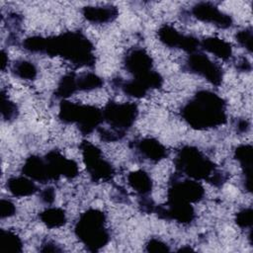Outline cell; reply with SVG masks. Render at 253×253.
<instances>
[{
  "label": "cell",
  "mask_w": 253,
  "mask_h": 253,
  "mask_svg": "<svg viewBox=\"0 0 253 253\" xmlns=\"http://www.w3.org/2000/svg\"><path fill=\"white\" fill-rule=\"evenodd\" d=\"M157 38L161 43L170 48L182 49L188 54L197 51L200 40L192 35H185L169 24H164L157 30Z\"/></svg>",
  "instance_id": "obj_12"
},
{
  "label": "cell",
  "mask_w": 253,
  "mask_h": 253,
  "mask_svg": "<svg viewBox=\"0 0 253 253\" xmlns=\"http://www.w3.org/2000/svg\"><path fill=\"white\" fill-rule=\"evenodd\" d=\"M156 204L151 199L150 196L148 197H140L138 198V207L142 212L145 213H153Z\"/></svg>",
  "instance_id": "obj_33"
},
{
  "label": "cell",
  "mask_w": 253,
  "mask_h": 253,
  "mask_svg": "<svg viewBox=\"0 0 253 253\" xmlns=\"http://www.w3.org/2000/svg\"><path fill=\"white\" fill-rule=\"evenodd\" d=\"M190 12L195 19L204 23L212 24L218 29H229L233 25L232 17L222 12L215 4L211 2H198L192 6Z\"/></svg>",
  "instance_id": "obj_13"
},
{
  "label": "cell",
  "mask_w": 253,
  "mask_h": 253,
  "mask_svg": "<svg viewBox=\"0 0 253 253\" xmlns=\"http://www.w3.org/2000/svg\"><path fill=\"white\" fill-rule=\"evenodd\" d=\"M17 211L15 204L8 199H1L0 201V217L1 219L15 215Z\"/></svg>",
  "instance_id": "obj_32"
},
{
  "label": "cell",
  "mask_w": 253,
  "mask_h": 253,
  "mask_svg": "<svg viewBox=\"0 0 253 253\" xmlns=\"http://www.w3.org/2000/svg\"><path fill=\"white\" fill-rule=\"evenodd\" d=\"M85 169L91 180L97 183L112 181L116 175L114 166L103 155L102 150L92 142L84 139L79 144Z\"/></svg>",
  "instance_id": "obj_8"
},
{
  "label": "cell",
  "mask_w": 253,
  "mask_h": 253,
  "mask_svg": "<svg viewBox=\"0 0 253 253\" xmlns=\"http://www.w3.org/2000/svg\"><path fill=\"white\" fill-rule=\"evenodd\" d=\"M235 223L243 229L252 228L253 224V210L252 208H244L235 213Z\"/></svg>",
  "instance_id": "obj_30"
},
{
  "label": "cell",
  "mask_w": 253,
  "mask_h": 253,
  "mask_svg": "<svg viewBox=\"0 0 253 253\" xmlns=\"http://www.w3.org/2000/svg\"><path fill=\"white\" fill-rule=\"evenodd\" d=\"M74 234L90 252H97L110 241L107 215L99 209H88L82 212L74 224Z\"/></svg>",
  "instance_id": "obj_4"
},
{
  "label": "cell",
  "mask_w": 253,
  "mask_h": 253,
  "mask_svg": "<svg viewBox=\"0 0 253 253\" xmlns=\"http://www.w3.org/2000/svg\"><path fill=\"white\" fill-rule=\"evenodd\" d=\"M128 186L136 193L138 198L148 197L153 189V181L151 176L142 169L131 171L126 177Z\"/></svg>",
  "instance_id": "obj_21"
},
{
  "label": "cell",
  "mask_w": 253,
  "mask_h": 253,
  "mask_svg": "<svg viewBox=\"0 0 253 253\" xmlns=\"http://www.w3.org/2000/svg\"><path fill=\"white\" fill-rule=\"evenodd\" d=\"M0 245L2 252L9 253H21L24 246L21 237L9 229L0 230Z\"/></svg>",
  "instance_id": "obj_25"
},
{
  "label": "cell",
  "mask_w": 253,
  "mask_h": 253,
  "mask_svg": "<svg viewBox=\"0 0 253 253\" xmlns=\"http://www.w3.org/2000/svg\"><path fill=\"white\" fill-rule=\"evenodd\" d=\"M76 72H68L61 76L59 79L57 86L53 92V96L58 100H66L70 96H72L75 92H77L76 85Z\"/></svg>",
  "instance_id": "obj_24"
},
{
  "label": "cell",
  "mask_w": 253,
  "mask_h": 253,
  "mask_svg": "<svg viewBox=\"0 0 253 253\" xmlns=\"http://www.w3.org/2000/svg\"><path fill=\"white\" fill-rule=\"evenodd\" d=\"M145 251L151 253H159V252H170L171 249L169 245L162 241L159 238L152 237L145 244Z\"/></svg>",
  "instance_id": "obj_31"
},
{
  "label": "cell",
  "mask_w": 253,
  "mask_h": 253,
  "mask_svg": "<svg viewBox=\"0 0 253 253\" xmlns=\"http://www.w3.org/2000/svg\"><path fill=\"white\" fill-rule=\"evenodd\" d=\"M58 119L66 125H75L83 135H88L103 125L102 110L92 105H85L61 100L58 107Z\"/></svg>",
  "instance_id": "obj_6"
},
{
  "label": "cell",
  "mask_w": 253,
  "mask_h": 253,
  "mask_svg": "<svg viewBox=\"0 0 253 253\" xmlns=\"http://www.w3.org/2000/svg\"><path fill=\"white\" fill-rule=\"evenodd\" d=\"M22 173L35 182H39L41 184L49 182L43 156L30 155L27 157L22 166Z\"/></svg>",
  "instance_id": "obj_18"
},
{
  "label": "cell",
  "mask_w": 253,
  "mask_h": 253,
  "mask_svg": "<svg viewBox=\"0 0 253 253\" xmlns=\"http://www.w3.org/2000/svg\"><path fill=\"white\" fill-rule=\"evenodd\" d=\"M112 84L115 88L119 89L126 96L134 99H141L145 97L150 91L144 84L132 78L129 80H123L120 77L114 78L112 80Z\"/></svg>",
  "instance_id": "obj_22"
},
{
  "label": "cell",
  "mask_w": 253,
  "mask_h": 253,
  "mask_svg": "<svg viewBox=\"0 0 253 253\" xmlns=\"http://www.w3.org/2000/svg\"><path fill=\"white\" fill-rule=\"evenodd\" d=\"M236 69L240 72H250L252 69L250 61L246 57H241L239 60H237L236 63Z\"/></svg>",
  "instance_id": "obj_37"
},
{
  "label": "cell",
  "mask_w": 253,
  "mask_h": 253,
  "mask_svg": "<svg viewBox=\"0 0 253 253\" xmlns=\"http://www.w3.org/2000/svg\"><path fill=\"white\" fill-rule=\"evenodd\" d=\"M138 114V107L134 103L109 101L102 109L103 124L107 125L103 130L105 139L109 142L123 139L134 125Z\"/></svg>",
  "instance_id": "obj_5"
},
{
  "label": "cell",
  "mask_w": 253,
  "mask_h": 253,
  "mask_svg": "<svg viewBox=\"0 0 253 253\" xmlns=\"http://www.w3.org/2000/svg\"><path fill=\"white\" fill-rule=\"evenodd\" d=\"M186 251H194V249H192L191 247H186V246L178 249V252H186Z\"/></svg>",
  "instance_id": "obj_39"
},
{
  "label": "cell",
  "mask_w": 253,
  "mask_h": 253,
  "mask_svg": "<svg viewBox=\"0 0 253 253\" xmlns=\"http://www.w3.org/2000/svg\"><path fill=\"white\" fill-rule=\"evenodd\" d=\"M235 128L239 133H246L250 129V123L246 119H238L235 122Z\"/></svg>",
  "instance_id": "obj_36"
},
{
  "label": "cell",
  "mask_w": 253,
  "mask_h": 253,
  "mask_svg": "<svg viewBox=\"0 0 253 253\" xmlns=\"http://www.w3.org/2000/svg\"><path fill=\"white\" fill-rule=\"evenodd\" d=\"M238 161L243 173V188L248 193L252 191V169H253V147L251 144H240L234 149L233 154Z\"/></svg>",
  "instance_id": "obj_16"
},
{
  "label": "cell",
  "mask_w": 253,
  "mask_h": 253,
  "mask_svg": "<svg viewBox=\"0 0 253 253\" xmlns=\"http://www.w3.org/2000/svg\"><path fill=\"white\" fill-rule=\"evenodd\" d=\"M11 72L14 76L23 80H34L38 75L37 66L30 60L19 59L13 63Z\"/></svg>",
  "instance_id": "obj_27"
},
{
  "label": "cell",
  "mask_w": 253,
  "mask_h": 253,
  "mask_svg": "<svg viewBox=\"0 0 253 253\" xmlns=\"http://www.w3.org/2000/svg\"><path fill=\"white\" fill-rule=\"evenodd\" d=\"M40 199L44 205L49 206V205L53 204V202L55 200V190H54V188L51 187V186H47V187L43 188L42 190H41Z\"/></svg>",
  "instance_id": "obj_34"
},
{
  "label": "cell",
  "mask_w": 253,
  "mask_h": 253,
  "mask_svg": "<svg viewBox=\"0 0 253 253\" xmlns=\"http://www.w3.org/2000/svg\"><path fill=\"white\" fill-rule=\"evenodd\" d=\"M41 221L50 229L59 228L67 222L66 211L58 207H48L39 213Z\"/></svg>",
  "instance_id": "obj_23"
},
{
  "label": "cell",
  "mask_w": 253,
  "mask_h": 253,
  "mask_svg": "<svg viewBox=\"0 0 253 253\" xmlns=\"http://www.w3.org/2000/svg\"><path fill=\"white\" fill-rule=\"evenodd\" d=\"M235 41L249 53L253 50V30L251 27L242 29L235 34Z\"/></svg>",
  "instance_id": "obj_29"
},
{
  "label": "cell",
  "mask_w": 253,
  "mask_h": 253,
  "mask_svg": "<svg viewBox=\"0 0 253 253\" xmlns=\"http://www.w3.org/2000/svg\"><path fill=\"white\" fill-rule=\"evenodd\" d=\"M18 116V107L6 95L4 89L1 90V117L5 122H11Z\"/></svg>",
  "instance_id": "obj_28"
},
{
  "label": "cell",
  "mask_w": 253,
  "mask_h": 253,
  "mask_svg": "<svg viewBox=\"0 0 253 253\" xmlns=\"http://www.w3.org/2000/svg\"><path fill=\"white\" fill-rule=\"evenodd\" d=\"M49 181H57L61 177L74 179L79 175L78 164L65 157L59 150H50L43 155Z\"/></svg>",
  "instance_id": "obj_11"
},
{
  "label": "cell",
  "mask_w": 253,
  "mask_h": 253,
  "mask_svg": "<svg viewBox=\"0 0 253 253\" xmlns=\"http://www.w3.org/2000/svg\"><path fill=\"white\" fill-rule=\"evenodd\" d=\"M173 163L178 174L197 181H206L217 188L228 179L225 172L219 170L211 158L194 145L180 147L176 151Z\"/></svg>",
  "instance_id": "obj_3"
},
{
  "label": "cell",
  "mask_w": 253,
  "mask_h": 253,
  "mask_svg": "<svg viewBox=\"0 0 253 253\" xmlns=\"http://www.w3.org/2000/svg\"><path fill=\"white\" fill-rule=\"evenodd\" d=\"M180 116L194 129L216 128L227 122V105L215 92L202 89L182 106Z\"/></svg>",
  "instance_id": "obj_2"
},
{
  "label": "cell",
  "mask_w": 253,
  "mask_h": 253,
  "mask_svg": "<svg viewBox=\"0 0 253 253\" xmlns=\"http://www.w3.org/2000/svg\"><path fill=\"white\" fill-rule=\"evenodd\" d=\"M205 188L200 181L183 178L177 172L171 176L168 189H167V201L183 202L189 204H196L201 202L205 197Z\"/></svg>",
  "instance_id": "obj_10"
},
{
  "label": "cell",
  "mask_w": 253,
  "mask_h": 253,
  "mask_svg": "<svg viewBox=\"0 0 253 253\" xmlns=\"http://www.w3.org/2000/svg\"><path fill=\"white\" fill-rule=\"evenodd\" d=\"M76 85L78 91H93L103 87L104 80L94 72H83L76 75Z\"/></svg>",
  "instance_id": "obj_26"
},
{
  "label": "cell",
  "mask_w": 253,
  "mask_h": 253,
  "mask_svg": "<svg viewBox=\"0 0 253 253\" xmlns=\"http://www.w3.org/2000/svg\"><path fill=\"white\" fill-rule=\"evenodd\" d=\"M81 13L85 20L93 24H108L114 22L119 16V9L114 5L84 6Z\"/></svg>",
  "instance_id": "obj_17"
},
{
  "label": "cell",
  "mask_w": 253,
  "mask_h": 253,
  "mask_svg": "<svg viewBox=\"0 0 253 253\" xmlns=\"http://www.w3.org/2000/svg\"><path fill=\"white\" fill-rule=\"evenodd\" d=\"M200 47L224 61L230 60L233 55L231 43L218 37L204 38L200 41Z\"/></svg>",
  "instance_id": "obj_19"
},
{
  "label": "cell",
  "mask_w": 253,
  "mask_h": 253,
  "mask_svg": "<svg viewBox=\"0 0 253 253\" xmlns=\"http://www.w3.org/2000/svg\"><path fill=\"white\" fill-rule=\"evenodd\" d=\"M0 65H1L2 71H4L6 66L8 65V55L4 49H1V52H0Z\"/></svg>",
  "instance_id": "obj_38"
},
{
  "label": "cell",
  "mask_w": 253,
  "mask_h": 253,
  "mask_svg": "<svg viewBox=\"0 0 253 253\" xmlns=\"http://www.w3.org/2000/svg\"><path fill=\"white\" fill-rule=\"evenodd\" d=\"M63 249L52 240H44L40 248L41 252H61Z\"/></svg>",
  "instance_id": "obj_35"
},
{
  "label": "cell",
  "mask_w": 253,
  "mask_h": 253,
  "mask_svg": "<svg viewBox=\"0 0 253 253\" xmlns=\"http://www.w3.org/2000/svg\"><path fill=\"white\" fill-rule=\"evenodd\" d=\"M31 53L59 56L75 68H93L96 63L93 42L81 31H67L55 36H31L22 42Z\"/></svg>",
  "instance_id": "obj_1"
},
{
  "label": "cell",
  "mask_w": 253,
  "mask_h": 253,
  "mask_svg": "<svg viewBox=\"0 0 253 253\" xmlns=\"http://www.w3.org/2000/svg\"><path fill=\"white\" fill-rule=\"evenodd\" d=\"M182 69L206 79L213 86H219L224 76L222 67L212 61L206 53L199 50L188 54Z\"/></svg>",
  "instance_id": "obj_9"
},
{
  "label": "cell",
  "mask_w": 253,
  "mask_h": 253,
  "mask_svg": "<svg viewBox=\"0 0 253 253\" xmlns=\"http://www.w3.org/2000/svg\"><path fill=\"white\" fill-rule=\"evenodd\" d=\"M129 147L143 160L158 163L165 159L169 151L165 145L154 137H141L130 141Z\"/></svg>",
  "instance_id": "obj_15"
},
{
  "label": "cell",
  "mask_w": 253,
  "mask_h": 253,
  "mask_svg": "<svg viewBox=\"0 0 253 253\" xmlns=\"http://www.w3.org/2000/svg\"><path fill=\"white\" fill-rule=\"evenodd\" d=\"M153 213L161 219L174 220L181 224H190L196 218L192 204L175 201H166L163 205H156Z\"/></svg>",
  "instance_id": "obj_14"
},
{
  "label": "cell",
  "mask_w": 253,
  "mask_h": 253,
  "mask_svg": "<svg viewBox=\"0 0 253 253\" xmlns=\"http://www.w3.org/2000/svg\"><path fill=\"white\" fill-rule=\"evenodd\" d=\"M7 191L16 198H24L35 195L39 188L35 181L29 177L23 176H12L6 181Z\"/></svg>",
  "instance_id": "obj_20"
},
{
  "label": "cell",
  "mask_w": 253,
  "mask_h": 253,
  "mask_svg": "<svg viewBox=\"0 0 253 253\" xmlns=\"http://www.w3.org/2000/svg\"><path fill=\"white\" fill-rule=\"evenodd\" d=\"M124 68L132 75V79L144 84L149 90L159 89L164 79L153 67V59L143 47L129 48L123 59Z\"/></svg>",
  "instance_id": "obj_7"
}]
</instances>
